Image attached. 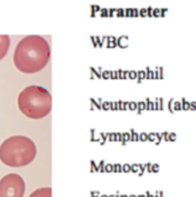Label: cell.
Listing matches in <instances>:
<instances>
[{
	"label": "cell",
	"instance_id": "cell-1",
	"mask_svg": "<svg viewBox=\"0 0 196 197\" xmlns=\"http://www.w3.org/2000/svg\"><path fill=\"white\" fill-rule=\"evenodd\" d=\"M51 48L47 40L31 35L21 40L14 52V64L24 73H36L47 66Z\"/></svg>",
	"mask_w": 196,
	"mask_h": 197
},
{
	"label": "cell",
	"instance_id": "cell-2",
	"mask_svg": "<svg viewBox=\"0 0 196 197\" xmlns=\"http://www.w3.org/2000/svg\"><path fill=\"white\" fill-rule=\"evenodd\" d=\"M37 156L35 142L23 135H14L0 145V160L9 167H23Z\"/></svg>",
	"mask_w": 196,
	"mask_h": 197
},
{
	"label": "cell",
	"instance_id": "cell-3",
	"mask_svg": "<svg viewBox=\"0 0 196 197\" xmlns=\"http://www.w3.org/2000/svg\"><path fill=\"white\" fill-rule=\"evenodd\" d=\"M17 105L25 117L41 119L51 112L52 96L46 88L38 85H30L20 93Z\"/></svg>",
	"mask_w": 196,
	"mask_h": 197
},
{
	"label": "cell",
	"instance_id": "cell-4",
	"mask_svg": "<svg viewBox=\"0 0 196 197\" xmlns=\"http://www.w3.org/2000/svg\"><path fill=\"white\" fill-rule=\"evenodd\" d=\"M25 184L21 175L9 173L0 180V197H23Z\"/></svg>",
	"mask_w": 196,
	"mask_h": 197
},
{
	"label": "cell",
	"instance_id": "cell-5",
	"mask_svg": "<svg viewBox=\"0 0 196 197\" xmlns=\"http://www.w3.org/2000/svg\"><path fill=\"white\" fill-rule=\"evenodd\" d=\"M11 39L7 35H0V60H2L9 49Z\"/></svg>",
	"mask_w": 196,
	"mask_h": 197
},
{
	"label": "cell",
	"instance_id": "cell-6",
	"mask_svg": "<svg viewBox=\"0 0 196 197\" xmlns=\"http://www.w3.org/2000/svg\"><path fill=\"white\" fill-rule=\"evenodd\" d=\"M29 197H52V188L51 187H42L35 190Z\"/></svg>",
	"mask_w": 196,
	"mask_h": 197
},
{
	"label": "cell",
	"instance_id": "cell-7",
	"mask_svg": "<svg viewBox=\"0 0 196 197\" xmlns=\"http://www.w3.org/2000/svg\"><path fill=\"white\" fill-rule=\"evenodd\" d=\"M180 102H181V107H183V111H188V110H189L190 102H189V101H187V99H186V97H183V99L180 100Z\"/></svg>",
	"mask_w": 196,
	"mask_h": 197
},
{
	"label": "cell",
	"instance_id": "cell-8",
	"mask_svg": "<svg viewBox=\"0 0 196 197\" xmlns=\"http://www.w3.org/2000/svg\"><path fill=\"white\" fill-rule=\"evenodd\" d=\"M144 102H146V110H147V111L154 110V101H151L149 97H147Z\"/></svg>",
	"mask_w": 196,
	"mask_h": 197
},
{
	"label": "cell",
	"instance_id": "cell-9",
	"mask_svg": "<svg viewBox=\"0 0 196 197\" xmlns=\"http://www.w3.org/2000/svg\"><path fill=\"white\" fill-rule=\"evenodd\" d=\"M146 79H155L154 71L150 69V66H147V68H146Z\"/></svg>",
	"mask_w": 196,
	"mask_h": 197
},
{
	"label": "cell",
	"instance_id": "cell-10",
	"mask_svg": "<svg viewBox=\"0 0 196 197\" xmlns=\"http://www.w3.org/2000/svg\"><path fill=\"white\" fill-rule=\"evenodd\" d=\"M173 110L174 111H181L183 110V107H181V102L180 101L174 100V102H173Z\"/></svg>",
	"mask_w": 196,
	"mask_h": 197
},
{
	"label": "cell",
	"instance_id": "cell-11",
	"mask_svg": "<svg viewBox=\"0 0 196 197\" xmlns=\"http://www.w3.org/2000/svg\"><path fill=\"white\" fill-rule=\"evenodd\" d=\"M144 110H146V102H144V101L138 102V114L141 115Z\"/></svg>",
	"mask_w": 196,
	"mask_h": 197
},
{
	"label": "cell",
	"instance_id": "cell-12",
	"mask_svg": "<svg viewBox=\"0 0 196 197\" xmlns=\"http://www.w3.org/2000/svg\"><path fill=\"white\" fill-rule=\"evenodd\" d=\"M174 97H171L170 100H169V102H168V110H169V112L170 114H174V110H173V102H174Z\"/></svg>",
	"mask_w": 196,
	"mask_h": 197
},
{
	"label": "cell",
	"instance_id": "cell-13",
	"mask_svg": "<svg viewBox=\"0 0 196 197\" xmlns=\"http://www.w3.org/2000/svg\"><path fill=\"white\" fill-rule=\"evenodd\" d=\"M148 141H149V142H154V143H156V133H154V132L148 133Z\"/></svg>",
	"mask_w": 196,
	"mask_h": 197
},
{
	"label": "cell",
	"instance_id": "cell-14",
	"mask_svg": "<svg viewBox=\"0 0 196 197\" xmlns=\"http://www.w3.org/2000/svg\"><path fill=\"white\" fill-rule=\"evenodd\" d=\"M142 79H146V71L140 70V71H138V83H141Z\"/></svg>",
	"mask_w": 196,
	"mask_h": 197
},
{
	"label": "cell",
	"instance_id": "cell-15",
	"mask_svg": "<svg viewBox=\"0 0 196 197\" xmlns=\"http://www.w3.org/2000/svg\"><path fill=\"white\" fill-rule=\"evenodd\" d=\"M139 141H142V142L148 141V133H144V132L140 133L139 134Z\"/></svg>",
	"mask_w": 196,
	"mask_h": 197
},
{
	"label": "cell",
	"instance_id": "cell-16",
	"mask_svg": "<svg viewBox=\"0 0 196 197\" xmlns=\"http://www.w3.org/2000/svg\"><path fill=\"white\" fill-rule=\"evenodd\" d=\"M162 140H163V135H162V133H158V132H156V143H155V145H161Z\"/></svg>",
	"mask_w": 196,
	"mask_h": 197
},
{
	"label": "cell",
	"instance_id": "cell-17",
	"mask_svg": "<svg viewBox=\"0 0 196 197\" xmlns=\"http://www.w3.org/2000/svg\"><path fill=\"white\" fill-rule=\"evenodd\" d=\"M169 141H171V142L177 141V134H175L174 132H171V133H169Z\"/></svg>",
	"mask_w": 196,
	"mask_h": 197
},
{
	"label": "cell",
	"instance_id": "cell-18",
	"mask_svg": "<svg viewBox=\"0 0 196 197\" xmlns=\"http://www.w3.org/2000/svg\"><path fill=\"white\" fill-rule=\"evenodd\" d=\"M154 110L155 111L159 110V97H156L155 101H154Z\"/></svg>",
	"mask_w": 196,
	"mask_h": 197
},
{
	"label": "cell",
	"instance_id": "cell-19",
	"mask_svg": "<svg viewBox=\"0 0 196 197\" xmlns=\"http://www.w3.org/2000/svg\"><path fill=\"white\" fill-rule=\"evenodd\" d=\"M153 16H154V17H161V8H154Z\"/></svg>",
	"mask_w": 196,
	"mask_h": 197
},
{
	"label": "cell",
	"instance_id": "cell-20",
	"mask_svg": "<svg viewBox=\"0 0 196 197\" xmlns=\"http://www.w3.org/2000/svg\"><path fill=\"white\" fill-rule=\"evenodd\" d=\"M151 167H153V172H154V173H157V172H159V170H161V167H159V165H158L157 163H153Z\"/></svg>",
	"mask_w": 196,
	"mask_h": 197
},
{
	"label": "cell",
	"instance_id": "cell-21",
	"mask_svg": "<svg viewBox=\"0 0 196 197\" xmlns=\"http://www.w3.org/2000/svg\"><path fill=\"white\" fill-rule=\"evenodd\" d=\"M162 135H163V140H164L165 142H170V141H169V131H164L162 133Z\"/></svg>",
	"mask_w": 196,
	"mask_h": 197
},
{
	"label": "cell",
	"instance_id": "cell-22",
	"mask_svg": "<svg viewBox=\"0 0 196 197\" xmlns=\"http://www.w3.org/2000/svg\"><path fill=\"white\" fill-rule=\"evenodd\" d=\"M151 165H153V163H150V162L146 163V170H147L148 173H151V172H153V167H151Z\"/></svg>",
	"mask_w": 196,
	"mask_h": 197
},
{
	"label": "cell",
	"instance_id": "cell-23",
	"mask_svg": "<svg viewBox=\"0 0 196 197\" xmlns=\"http://www.w3.org/2000/svg\"><path fill=\"white\" fill-rule=\"evenodd\" d=\"M153 11H154V8L151 6L147 7V16L148 17H153Z\"/></svg>",
	"mask_w": 196,
	"mask_h": 197
},
{
	"label": "cell",
	"instance_id": "cell-24",
	"mask_svg": "<svg viewBox=\"0 0 196 197\" xmlns=\"http://www.w3.org/2000/svg\"><path fill=\"white\" fill-rule=\"evenodd\" d=\"M138 166H139V169H140V171H141L140 172V177H142L144 171H146V164H144V165H142V164H139Z\"/></svg>",
	"mask_w": 196,
	"mask_h": 197
},
{
	"label": "cell",
	"instance_id": "cell-25",
	"mask_svg": "<svg viewBox=\"0 0 196 197\" xmlns=\"http://www.w3.org/2000/svg\"><path fill=\"white\" fill-rule=\"evenodd\" d=\"M158 71H159V79H164V68L158 66Z\"/></svg>",
	"mask_w": 196,
	"mask_h": 197
},
{
	"label": "cell",
	"instance_id": "cell-26",
	"mask_svg": "<svg viewBox=\"0 0 196 197\" xmlns=\"http://www.w3.org/2000/svg\"><path fill=\"white\" fill-rule=\"evenodd\" d=\"M139 15L142 16V17H146V16H147V8H141V9H139Z\"/></svg>",
	"mask_w": 196,
	"mask_h": 197
},
{
	"label": "cell",
	"instance_id": "cell-27",
	"mask_svg": "<svg viewBox=\"0 0 196 197\" xmlns=\"http://www.w3.org/2000/svg\"><path fill=\"white\" fill-rule=\"evenodd\" d=\"M159 110L161 111L164 110V99L163 97H159Z\"/></svg>",
	"mask_w": 196,
	"mask_h": 197
},
{
	"label": "cell",
	"instance_id": "cell-28",
	"mask_svg": "<svg viewBox=\"0 0 196 197\" xmlns=\"http://www.w3.org/2000/svg\"><path fill=\"white\" fill-rule=\"evenodd\" d=\"M189 110H192V111H196V101H192V102H190Z\"/></svg>",
	"mask_w": 196,
	"mask_h": 197
},
{
	"label": "cell",
	"instance_id": "cell-29",
	"mask_svg": "<svg viewBox=\"0 0 196 197\" xmlns=\"http://www.w3.org/2000/svg\"><path fill=\"white\" fill-rule=\"evenodd\" d=\"M131 13H132V16H139V9L133 8V9H131Z\"/></svg>",
	"mask_w": 196,
	"mask_h": 197
},
{
	"label": "cell",
	"instance_id": "cell-30",
	"mask_svg": "<svg viewBox=\"0 0 196 197\" xmlns=\"http://www.w3.org/2000/svg\"><path fill=\"white\" fill-rule=\"evenodd\" d=\"M130 108L132 110H135V109H138V103L137 102H131L130 103Z\"/></svg>",
	"mask_w": 196,
	"mask_h": 197
},
{
	"label": "cell",
	"instance_id": "cell-31",
	"mask_svg": "<svg viewBox=\"0 0 196 197\" xmlns=\"http://www.w3.org/2000/svg\"><path fill=\"white\" fill-rule=\"evenodd\" d=\"M154 76H155V79H159V71H158V66H156L155 71H154Z\"/></svg>",
	"mask_w": 196,
	"mask_h": 197
},
{
	"label": "cell",
	"instance_id": "cell-32",
	"mask_svg": "<svg viewBox=\"0 0 196 197\" xmlns=\"http://www.w3.org/2000/svg\"><path fill=\"white\" fill-rule=\"evenodd\" d=\"M168 12V8H161V17H164Z\"/></svg>",
	"mask_w": 196,
	"mask_h": 197
},
{
	"label": "cell",
	"instance_id": "cell-33",
	"mask_svg": "<svg viewBox=\"0 0 196 197\" xmlns=\"http://www.w3.org/2000/svg\"><path fill=\"white\" fill-rule=\"evenodd\" d=\"M131 169H132V171L133 172H138V170H139V166H138V164H133Z\"/></svg>",
	"mask_w": 196,
	"mask_h": 197
},
{
	"label": "cell",
	"instance_id": "cell-34",
	"mask_svg": "<svg viewBox=\"0 0 196 197\" xmlns=\"http://www.w3.org/2000/svg\"><path fill=\"white\" fill-rule=\"evenodd\" d=\"M130 77L131 78H137V77H138V72H135V71L130 72Z\"/></svg>",
	"mask_w": 196,
	"mask_h": 197
},
{
	"label": "cell",
	"instance_id": "cell-35",
	"mask_svg": "<svg viewBox=\"0 0 196 197\" xmlns=\"http://www.w3.org/2000/svg\"><path fill=\"white\" fill-rule=\"evenodd\" d=\"M144 195H146V197H154V194H151V193L149 191V190H147Z\"/></svg>",
	"mask_w": 196,
	"mask_h": 197
},
{
	"label": "cell",
	"instance_id": "cell-36",
	"mask_svg": "<svg viewBox=\"0 0 196 197\" xmlns=\"http://www.w3.org/2000/svg\"><path fill=\"white\" fill-rule=\"evenodd\" d=\"M134 141H139V134L134 133Z\"/></svg>",
	"mask_w": 196,
	"mask_h": 197
},
{
	"label": "cell",
	"instance_id": "cell-37",
	"mask_svg": "<svg viewBox=\"0 0 196 197\" xmlns=\"http://www.w3.org/2000/svg\"><path fill=\"white\" fill-rule=\"evenodd\" d=\"M158 197H164V193H163V190H158Z\"/></svg>",
	"mask_w": 196,
	"mask_h": 197
},
{
	"label": "cell",
	"instance_id": "cell-38",
	"mask_svg": "<svg viewBox=\"0 0 196 197\" xmlns=\"http://www.w3.org/2000/svg\"><path fill=\"white\" fill-rule=\"evenodd\" d=\"M124 138H125V140H130V135L126 133V134H124Z\"/></svg>",
	"mask_w": 196,
	"mask_h": 197
},
{
	"label": "cell",
	"instance_id": "cell-39",
	"mask_svg": "<svg viewBox=\"0 0 196 197\" xmlns=\"http://www.w3.org/2000/svg\"><path fill=\"white\" fill-rule=\"evenodd\" d=\"M130 170V166L129 165H125V171H129Z\"/></svg>",
	"mask_w": 196,
	"mask_h": 197
},
{
	"label": "cell",
	"instance_id": "cell-40",
	"mask_svg": "<svg viewBox=\"0 0 196 197\" xmlns=\"http://www.w3.org/2000/svg\"><path fill=\"white\" fill-rule=\"evenodd\" d=\"M154 197H158V190L155 191V194H154Z\"/></svg>",
	"mask_w": 196,
	"mask_h": 197
},
{
	"label": "cell",
	"instance_id": "cell-41",
	"mask_svg": "<svg viewBox=\"0 0 196 197\" xmlns=\"http://www.w3.org/2000/svg\"><path fill=\"white\" fill-rule=\"evenodd\" d=\"M138 197H146V195H144V194H141V195H139Z\"/></svg>",
	"mask_w": 196,
	"mask_h": 197
},
{
	"label": "cell",
	"instance_id": "cell-42",
	"mask_svg": "<svg viewBox=\"0 0 196 197\" xmlns=\"http://www.w3.org/2000/svg\"><path fill=\"white\" fill-rule=\"evenodd\" d=\"M131 197H138V196H135V195H131Z\"/></svg>",
	"mask_w": 196,
	"mask_h": 197
},
{
	"label": "cell",
	"instance_id": "cell-43",
	"mask_svg": "<svg viewBox=\"0 0 196 197\" xmlns=\"http://www.w3.org/2000/svg\"><path fill=\"white\" fill-rule=\"evenodd\" d=\"M195 101H196V100H195Z\"/></svg>",
	"mask_w": 196,
	"mask_h": 197
}]
</instances>
